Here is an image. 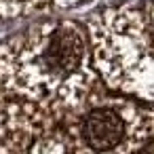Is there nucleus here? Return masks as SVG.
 Wrapping results in <instances>:
<instances>
[{"label": "nucleus", "instance_id": "5", "mask_svg": "<svg viewBox=\"0 0 154 154\" xmlns=\"http://www.w3.org/2000/svg\"><path fill=\"white\" fill-rule=\"evenodd\" d=\"M137 154H154V135L150 137V141H148V143H146V146H143Z\"/></svg>", "mask_w": 154, "mask_h": 154}, {"label": "nucleus", "instance_id": "3", "mask_svg": "<svg viewBox=\"0 0 154 154\" xmlns=\"http://www.w3.org/2000/svg\"><path fill=\"white\" fill-rule=\"evenodd\" d=\"M154 135V108L103 85L28 154H137Z\"/></svg>", "mask_w": 154, "mask_h": 154}, {"label": "nucleus", "instance_id": "4", "mask_svg": "<svg viewBox=\"0 0 154 154\" xmlns=\"http://www.w3.org/2000/svg\"><path fill=\"white\" fill-rule=\"evenodd\" d=\"M93 0H0V21L32 19L80 9Z\"/></svg>", "mask_w": 154, "mask_h": 154}, {"label": "nucleus", "instance_id": "1", "mask_svg": "<svg viewBox=\"0 0 154 154\" xmlns=\"http://www.w3.org/2000/svg\"><path fill=\"white\" fill-rule=\"evenodd\" d=\"M101 85L87 23L42 17L0 40V154H28Z\"/></svg>", "mask_w": 154, "mask_h": 154}, {"label": "nucleus", "instance_id": "2", "mask_svg": "<svg viewBox=\"0 0 154 154\" xmlns=\"http://www.w3.org/2000/svg\"><path fill=\"white\" fill-rule=\"evenodd\" d=\"M87 30L101 85L154 108V0L106 7Z\"/></svg>", "mask_w": 154, "mask_h": 154}]
</instances>
